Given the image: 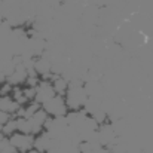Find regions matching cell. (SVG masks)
Wrapping results in <instances>:
<instances>
[{"mask_svg":"<svg viewBox=\"0 0 153 153\" xmlns=\"http://www.w3.org/2000/svg\"><path fill=\"white\" fill-rule=\"evenodd\" d=\"M12 119H13V116H12L10 113L0 110V125H1V126H3V125H6L7 122H10Z\"/></svg>","mask_w":153,"mask_h":153,"instance_id":"3957f363","label":"cell"},{"mask_svg":"<svg viewBox=\"0 0 153 153\" xmlns=\"http://www.w3.org/2000/svg\"><path fill=\"white\" fill-rule=\"evenodd\" d=\"M52 86H53V91H55L56 95L65 97V94H67V91H68V88H70V82H68L64 76H61V74H58V73H53Z\"/></svg>","mask_w":153,"mask_h":153,"instance_id":"7a4b0ae2","label":"cell"},{"mask_svg":"<svg viewBox=\"0 0 153 153\" xmlns=\"http://www.w3.org/2000/svg\"><path fill=\"white\" fill-rule=\"evenodd\" d=\"M42 108L51 116V117H65L68 114V107H67V102L64 97H59V95H55L52 97L49 101H46Z\"/></svg>","mask_w":153,"mask_h":153,"instance_id":"6da1fadb","label":"cell"}]
</instances>
